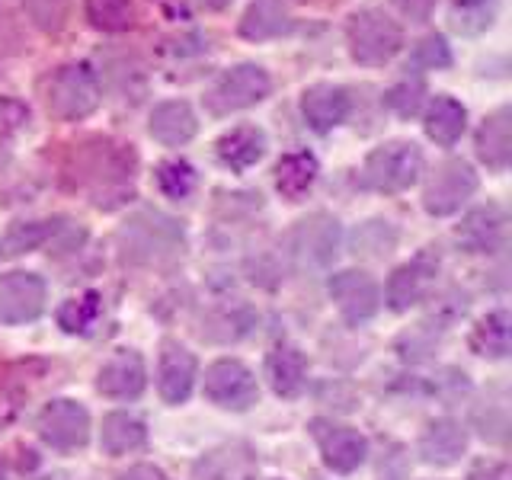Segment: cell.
Segmentation results:
<instances>
[{
  "label": "cell",
  "instance_id": "e0dca14e",
  "mask_svg": "<svg viewBox=\"0 0 512 480\" xmlns=\"http://www.w3.org/2000/svg\"><path fill=\"white\" fill-rule=\"evenodd\" d=\"M432 279H436V263H432L429 256H416L413 263L397 266L388 279L391 311H410L413 304H420L429 292Z\"/></svg>",
  "mask_w": 512,
  "mask_h": 480
},
{
  "label": "cell",
  "instance_id": "7c38bea8",
  "mask_svg": "<svg viewBox=\"0 0 512 480\" xmlns=\"http://www.w3.org/2000/svg\"><path fill=\"white\" fill-rule=\"evenodd\" d=\"M45 308V282L36 272H7L0 276V317L7 324L36 320Z\"/></svg>",
  "mask_w": 512,
  "mask_h": 480
},
{
  "label": "cell",
  "instance_id": "2e32d148",
  "mask_svg": "<svg viewBox=\"0 0 512 480\" xmlns=\"http://www.w3.org/2000/svg\"><path fill=\"white\" fill-rule=\"evenodd\" d=\"M196 384V356L180 343H164L157 368V388L167 404H183Z\"/></svg>",
  "mask_w": 512,
  "mask_h": 480
},
{
  "label": "cell",
  "instance_id": "44dd1931",
  "mask_svg": "<svg viewBox=\"0 0 512 480\" xmlns=\"http://www.w3.org/2000/svg\"><path fill=\"white\" fill-rule=\"evenodd\" d=\"M256 461L247 445H218L196 461L192 480H253Z\"/></svg>",
  "mask_w": 512,
  "mask_h": 480
},
{
  "label": "cell",
  "instance_id": "b9f144b4",
  "mask_svg": "<svg viewBox=\"0 0 512 480\" xmlns=\"http://www.w3.org/2000/svg\"><path fill=\"white\" fill-rule=\"evenodd\" d=\"M48 480H71L68 474H55V477H48Z\"/></svg>",
  "mask_w": 512,
  "mask_h": 480
},
{
  "label": "cell",
  "instance_id": "4dcf8cb0",
  "mask_svg": "<svg viewBox=\"0 0 512 480\" xmlns=\"http://www.w3.org/2000/svg\"><path fill=\"white\" fill-rule=\"evenodd\" d=\"M55 234V221H26L10 228L0 237V260H10V256H20L29 250H39L48 237Z\"/></svg>",
  "mask_w": 512,
  "mask_h": 480
},
{
  "label": "cell",
  "instance_id": "e575fe53",
  "mask_svg": "<svg viewBox=\"0 0 512 480\" xmlns=\"http://www.w3.org/2000/svg\"><path fill=\"white\" fill-rule=\"evenodd\" d=\"M423 100H426V84L420 77L400 80V84H394L384 93V103H388V109H394L400 119H413L416 112L423 109Z\"/></svg>",
  "mask_w": 512,
  "mask_h": 480
},
{
  "label": "cell",
  "instance_id": "5bb4252c",
  "mask_svg": "<svg viewBox=\"0 0 512 480\" xmlns=\"http://www.w3.org/2000/svg\"><path fill=\"white\" fill-rule=\"evenodd\" d=\"M458 244L468 253H496L506 244V215L500 205H480L474 212L464 215V221L458 224Z\"/></svg>",
  "mask_w": 512,
  "mask_h": 480
},
{
  "label": "cell",
  "instance_id": "8992f818",
  "mask_svg": "<svg viewBox=\"0 0 512 480\" xmlns=\"http://www.w3.org/2000/svg\"><path fill=\"white\" fill-rule=\"evenodd\" d=\"M340 250V221L327 212H314L301 218L288 234V253L301 269H324Z\"/></svg>",
  "mask_w": 512,
  "mask_h": 480
},
{
  "label": "cell",
  "instance_id": "ac0fdd59",
  "mask_svg": "<svg viewBox=\"0 0 512 480\" xmlns=\"http://www.w3.org/2000/svg\"><path fill=\"white\" fill-rule=\"evenodd\" d=\"M292 29H295V20L285 0H250V7L240 16V36L250 42L282 39Z\"/></svg>",
  "mask_w": 512,
  "mask_h": 480
},
{
  "label": "cell",
  "instance_id": "277c9868",
  "mask_svg": "<svg viewBox=\"0 0 512 480\" xmlns=\"http://www.w3.org/2000/svg\"><path fill=\"white\" fill-rule=\"evenodd\" d=\"M423 173V154L413 141H388L365 157L362 186L375 192H404Z\"/></svg>",
  "mask_w": 512,
  "mask_h": 480
},
{
  "label": "cell",
  "instance_id": "83f0119b",
  "mask_svg": "<svg viewBox=\"0 0 512 480\" xmlns=\"http://www.w3.org/2000/svg\"><path fill=\"white\" fill-rule=\"evenodd\" d=\"M512 343V320L506 311H493L477 320L471 333V349L484 359H506Z\"/></svg>",
  "mask_w": 512,
  "mask_h": 480
},
{
  "label": "cell",
  "instance_id": "ab89813d",
  "mask_svg": "<svg viewBox=\"0 0 512 480\" xmlns=\"http://www.w3.org/2000/svg\"><path fill=\"white\" fill-rule=\"evenodd\" d=\"M468 480H506V468H500V464H480Z\"/></svg>",
  "mask_w": 512,
  "mask_h": 480
},
{
  "label": "cell",
  "instance_id": "ffe728a7",
  "mask_svg": "<svg viewBox=\"0 0 512 480\" xmlns=\"http://www.w3.org/2000/svg\"><path fill=\"white\" fill-rule=\"evenodd\" d=\"M218 160L231 173H244L253 164H260L266 154V132L256 125H237L231 132H224L215 144Z\"/></svg>",
  "mask_w": 512,
  "mask_h": 480
},
{
  "label": "cell",
  "instance_id": "f35d334b",
  "mask_svg": "<svg viewBox=\"0 0 512 480\" xmlns=\"http://www.w3.org/2000/svg\"><path fill=\"white\" fill-rule=\"evenodd\" d=\"M119 480H170V477L160 468H154V464H135V468L119 474Z\"/></svg>",
  "mask_w": 512,
  "mask_h": 480
},
{
  "label": "cell",
  "instance_id": "52a82bcc",
  "mask_svg": "<svg viewBox=\"0 0 512 480\" xmlns=\"http://www.w3.org/2000/svg\"><path fill=\"white\" fill-rule=\"evenodd\" d=\"M477 192V173L468 160H458V157H448L442 164L432 170L426 192H423V205L429 215H452L458 208L468 202Z\"/></svg>",
  "mask_w": 512,
  "mask_h": 480
},
{
  "label": "cell",
  "instance_id": "836d02e7",
  "mask_svg": "<svg viewBox=\"0 0 512 480\" xmlns=\"http://www.w3.org/2000/svg\"><path fill=\"white\" fill-rule=\"evenodd\" d=\"M410 68L413 71H445V68H452V48H448L445 36L432 32V36L416 42L413 55H410Z\"/></svg>",
  "mask_w": 512,
  "mask_h": 480
},
{
  "label": "cell",
  "instance_id": "3957f363",
  "mask_svg": "<svg viewBox=\"0 0 512 480\" xmlns=\"http://www.w3.org/2000/svg\"><path fill=\"white\" fill-rule=\"evenodd\" d=\"M45 103L48 112H55L58 119L80 122L100 106V80L80 61L61 64L45 84Z\"/></svg>",
  "mask_w": 512,
  "mask_h": 480
},
{
  "label": "cell",
  "instance_id": "8fae6325",
  "mask_svg": "<svg viewBox=\"0 0 512 480\" xmlns=\"http://www.w3.org/2000/svg\"><path fill=\"white\" fill-rule=\"evenodd\" d=\"M311 436L324 455V464L340 474H352L365 461L368 455V442L359 436L352 426H340L330 420H314L311 423Z\"/></svg>",
  "mask_w": 512,
  "mask_h": 480
},
{
  "label": "cell",
  "instance_id": "4316f807",
  "mask_svg": "<svg viewBox=\"0 0 512 480\" xmlns=\"http://www.w3.org/2000/svg\"><path fill=\"white\" fill-rule=\"evenodd\" d=\"M148 442V429L132 413H109L103 420L100 445L106 455H128Z\"/></svg>",
  "mask_w": 512,
  "mask_h": 480
},
{
  "label": "cell",
  "instance_id": "7402d4cb",
  "mask_svg": "<svg viewBox=\"0 0 512 480\" xmlns=\"http://www.w3.org/2000/svg\"><path fill=\"white\" fill-rule=\"evenodd\" d=\"M477 157L490 170H506L512 157V109L500 106L477 128Z\"/></svg>",
  "mask_w": 512,
  "mask_h": 480
},
{
  "label": "cell",
  "instance_id": "d4e9b609",
  "mask_svg": "<svg viewBox=\"0 0 512 480\" xmlns=\"http://www.w3.org/2000/svg\"><path fill=\"white\" fill-rule=\"evenodd\" d=\"M320 164L311 151H288L276 164V189L282 192V199L298 202L311 192L317 183Z\"/></svg>",
  "mask_w": 512,
  "mask_h": 480
},
{
  "label": "cell",
  "instance_id": "f1b7e54d",
  "mask_svg": "<svg viewBox=\"0 0 512 480\" xmlns=\"http://www.w3.org/2000/svg\"><path fill=\"white\" fill-rule=\"evenodd\" d=\"M500 4L503 0H452L448 16H452V26L461 36H480L496 23Z\"/></svg>",
  "mask_w": 512,
  "mask_h": 480
},
{
  "label": "cell",
  "instance_id": "603a6c76",
  "mask_svg": "<svg viewBox=\"0 0 512 480\" xmlns=\"http://www.w3.org/2000/svg\"><path fill=\"white\" fill-rule=\"evenodd\" d=\"M266 375L279 397H298L308 384V359L298 346H276L266 359Z\"/></svg>",
  "mask_w": 512,
  "mask_h": 480
},
{
  "label": "cell",
  "instance_id": "60d3db41",
  "mask_svg": "<svg viewBox=\"0 0 512 480\" xmlns=\"http://www.w3.org/2000/svg\"><path fill=\"white\" fill-rule=\"evenodd\" d=\"M0 480H10V474H7V468H4V461H0Z\"/></svg>",
  "mask_w": 512,
  "mask_h": 480
},
{
  "label": "cell",
  "instance_id": "cb8c5ba5",
  "mask_svg": "<svg viewBox=\"0 0 512 480\" xmlns=\"http://www.w3.org/2000/svg\"><path fill=\"white\" fill-rule=\"evenodd\" d=\"M464 448H468V436L455 420H432L423 429V439H420V455L426 464H436V468H448L455 464Z\"/></svg>",
  "mask_w": 512,
  "mask_h": 480
},
{
  "label": "cell",
  "instance_id": "ba28073f",
  "mask_svg": "<svg viewBox=\"0 0 512 480\" xmlns=\"http://www.w3.org/2000/svg\"><path fill=\"white\" fill-rule=\"evenodd\" d=\"M205 397L224 410H250L260 397L253 372L237 359H218L205 372Z\"/></svg>",
  "mask_w": 512,
  "mask_h": 480
},
{
  "label": "cell",
  "instance_id": "74e56055",
  "mask_svg": "<svg viewBox=\"0 0 512 480\" xmlns=\"http://www.w3.org/2000/svg\"><path fill=\"white\" fill-rule=\"evenodd\" d=\"M400 16H407L410 23H426L439 0H391Z\"/></svg>",
  "mask_w": 512,
  "mask_h": 480
},
{
  "label": "cell",
  "instance_id": "d6a6232c",
  "mask_svg": "<svg viewBox=\"0 0 512 480\" xmlns=\"http://www.w3.org/2000/svg\"><path fill=\"white\" fill-rule=\"evenodd\" d=\"M154 180H157V189L164 192L167 199H189L192 189H196L199 176H196V167L189 164V160H164L157 170H154Z\"/></svg>",
  "mask_w": 512,
  "mask_h": 480
},
{
  "label": "cell",
  "instance_id": "6da1fadb",
  "mask_svg": "<svg viewBox=\"0 0 512 480\" xmlns=\"http://www.w3.org/2000/svg\"><path fill=\"white\" fill-rule=\"evenodd\" d=\"M183 240L186 237L180 221H173L164 212H154V208H144V212L132 215L119 228L122 256L128 263H141V266L173 260L183 250Z\"/></svg>",
  "mask_w": 512,
  "mask_h": 480
},
{
  "label": "cell",
  "instance_id": "9a60e30c",
  "mask_svg": "<svg viewBox=\"0 0 512 480\" xmlns=\"http://www.w3.org/2000/svg\"><path fill=\"white\" fill-rule=\"evenodd\" d=\"M148 384V372H144V359L135 349L116 352L96 375V391L112 400H132L144 391Z\"/></svg>",
  "mask_w": 512,
  "mask_h": 480
},
{
  "label": "cell",
  "instance_id": "5b68a950",
  "mask_svg": "<svg viewBox=\"0 0 512 480\" xmlns=\"http://www.w3.org/2000/svg\"><path fill=\"white\" fill-rule=\"evenodd\" d=\"M272 90V80L266 74V68L260 64H234V68L224 71L212 90L205 93V106L212 116H231L237 109H247L263 103Z\"/></svg>",
  "mask_w": 512,
  "mask_h": 480
},
{
  "label": "cell",
  "instance_id": "d6986e66",
  "mask_svg": "<svg viewBox=\"0 0 512 480\" xmlns=\"http://www.w3.org/2000/svg\"><path fill=\"white\" fill-rule=\"evenodd\" d=\"M148 132L154 141L167 144V148H180V144L192 141L199 132V122H196V112L186 100H167V103H157L151 112V122H148Z\"/></svg>",
  "mask_w": 512,
  "mask_h": 480
},
{
  "label": "cell",
  "instance_id": "8d00e7d4",
  "mask_svg": "<svg viewBox=\"0 0 512 480\" xmlns=\"http://www.w3.org/2000/svg\"><path fill=\"white\" fill-rule=\"evenodd\" d=\"M23 7L29 10L32 23L45 32H58L68 20V7L71 0H23Z\"/></svg>",
  "mask_w": 512,
  "mask_h": 480
},
{
  "label": "cell",
  "instance_id": "7a4b0ae2",
  "mask_svg": "<svg viewBox=\"0 0 512 480\" xmlns=\"http://www.w3.org/2000/svg\"><path fill=\"white\" fill-rule=\"evenodd\" d=\"M346 42L356 64H362V68H381V64H388L404 48V29L384 10L362 7L349 16Z\"/></svg>",
  "mask_w": 512,
  "mask_h": 480
},
{
  "label": "cell",
  "instance_id": "f546056e",
  "mask_svg": "<svg viewBox=\"0 0 512 480\" xmlns=\"http://www.w3.org/2000/svg\"><path fill=\"white\" fill-rule=\"evenodd\" d=\"M100 311H103V298L96 292L68 298L58 308V327L64 333H90L96 320H100Z\"/></svg>",
  "mask_w": 512,
  "mask_h": 480
},
{
  "label": "cell",
  "instance_id": "d590c367",
  "mask_svg": "<svg viewBox=\"0 0 512 480\" xmlns=\"http://www.w3.org/2000/svg\"><path fill=\"white\" fill-rule=\"evenodd\" d=\"M394 244H397V234L388 228V221H368L356 231V237H352V247L362 256H384V253H391Z\"/></svg>",
  "mask_w": 512,
  "mask_h": 480
},
{
  "label": "cell",
  "instance_id": "7bdbcfd3",
  "mask_svg": "<svg viewBox=\"0 0 512 480\" xmlns=\"http://www.w3.org/2000/svg\"><path fill=\"white\" fill-rule=\"evenodd\" d=\"M160 4H167V0H160Z\"/></svg>",
  "mask_w": 512,
  "mask_h": 480
},
{
  "label": "cell",
  "instance_id": "30bf717a",
  "mask_svg": "<svg viewBox=\"0 0 512 480\" xmlns=\"http://www.w3.org/2000/svg\"><path fill=\"white\" fill-rule=\"evenodd\" d=\"M330 298L336 301V308H340V314L349 324H362V320L375 317L381 308V288L362 269L336 272L330 279Z\"/></svg>",
  "mask_w": 512,
  "mask_h": 480
},
{
  "label": "cell",
  "instance_id": "1f68e13d",
  "mask_svg": "<svg viewBox=\"0 0 512 480\" xmlns=\"http://www.w3.org/2000/svg\"><path fill=\"white\" fill-rule=\"evenodd\" d=\"M84 10H87L90 26L100 32H125L135 23L132 0H87Z\"/></svg>",
  "mask_w": 512,
  "mask_h": 480
},
{
  "label": "cell",
  "instance_id": "9c48e42d",
  "mask_svg": "<svg viewBox=\"0 0 512 480\" xmlns=\"http://www.w3.org/2000/svg\"><path fill=\"white\" fill-rule=\"evenodd\" d=\"M36 429L45 445L71 452V448L87 445L90 439V413L77 400H52L36 420Z\"/></svg>",
  "mask_w": 512,
  "mask_h": 480
},
{
  "label": "cell",
  "instance_id": "4fadbf2b",
  "mask_svg": "<svg viewBox=\"0 0 512 480\" xmlns=\"http://www.w3.org/2000/svg\"><path fill=\"white\" fill-rule=\"evenodd\" d=\"M349 112H352V96L340 84H314L301 93V116L317 135H327L336 125H343L349 119Z\"/></svg>",
  "mask_w": 512,
  "mask_h": 480
},
{
  "label": "cell",
  "instance_id": "484cf974",
  "mask_svg": "<svg viewBox=\"0 0 512 480\" xmlns=\"http://www.w3.org/2000/svg\"><path fill=\"white\" fill-rule=\"evenodd\" d=\"M464 125H468V109H464L455 96H436L426 109V135L442 144V148H452V144L464 135Z\"/></svg>",
  "mask_w": 512,
  "mask_h": 480
}]
</instances>
